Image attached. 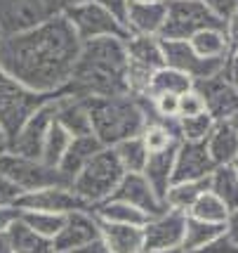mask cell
<instances>
[{
  "label": "cell",
  "instance_id": "6da1fadb",
  "mask_svg": "<svg viewBox=\"0 0 238 253\" xmlns=\"http://www.w3.org/2000/svg\"><path fill=\"white\" fill-rule=\"evenodd\" d=\"M80 41L66 17L0 36V69L35 95H59L73 76Z\"/></svg>",
  "mask_w": 238,
  "mask_h": 253
},
{
  "label": "cell",
  "instance_id": "7a4b0ae2",
  "mask_svg": "<svg viewBox=\"0 0 238 253\" xmlns=\"http://www.w3.org/2000/svg\"><path fill=\"white\" fill-rule=\"evenodd\" d=\"M128 41V38H125ZM123 38H97L80 45L73 76L64 92L80 99L130 95L125 83L128 52Z\"/></svg>",
  "mask_w": 238,
  "mask_h": 253
},
{
  "label": "cell",
  "instance_id": "3957f363",
  "mask_svg": "<svg viewBox=\"0 0 238 253\" xmlns=\"http://www.w3.org/2000/svg\"><path fill=\"white\" fill-rule=\"evenodd\" d=\"M83 102L87 107L92 135L102 147H116L123 140L137 137L149 123L151 102L144 97L120 95V97H90Z\"/></svg>",
  "mask_w": 238,
  "mask_h": 253
},
{
  "label": "cell",
  "instance_id": "277c9868",
  "mask_svg": "<svg viewBox=\"0 0 238 253\" xmlns=\"http://www.w3.org/2000/svg\"><path fill=\"white\" fill-rule=\"evenodd\" d=\"M125 175L123 166H120L118 156L111 147H104L102 152L92 156V161L71 180V192L76 194L87 209L97 206L102 201L111 199V194L116 192L120 185V180Z\"/></svg>",
  "mask_w": 238,
  "mask_h": 253
},
{
  "label": "cell",
  "instance_id": "5b68a950",
  "mask_svg": "<svg viewBox=\"0 0 238 253\" xmlns=\"http://www.w3.org/2000/svg\"><path fill=\"white\" fill-rule=\"evenodd\" d=\"M80 0H0V36L31 31L40 24L64 17Z\"/></svg>",
  "mask_w": 238,
  "mask_h": 253
},
{
  "label": "cell",
  "instance_id": "8992f818",
  "mask_svg": "<svg viewBox=\"0 0 238 253\" xmlns=\"http://www.w3.org/2000/svg\"><path fill=\"white\" fill-rule=\"evenodd\" d=\"M165 24L161 41H189L191 36L205 29H224V22L217 19L201 0H165Z\"/></svg>",
  "mask_w": 238,
  "mask_h": 253
},
{
  "label": "cell",
  "instance_id": "52a82bcc",
  "mask_svg": "<svg viewBox=\"0 0 238 253\" xmlns=\"http://www.w3.org/2000/svg\"><path fill=\"white\" fill-rule=\"evenodd\" d=\"M50 97L54 95H35L26 90L0 69V130L7 137V144L24 126V121Z\"/></svg>",
  "mask_w": 238,
  "mask_h": 253
},
{
  "label": "cell",
  "instance_id": "ba28073f",
  "mask_svg": "<svg viewBox=\"0 0 238 253\" xmlns=\"http://www.w3.org/2000/svg\"><path fill=\"white\" fill-rule=\"evenodd\" d=\"M0 175L7 177L22 194L45 187H57V185H68V180L57 168L43 164L40 159L19 156L14 152L0 154Z\"/></svg>",
  "mask_w": 238,
  "mask_h": 253
},
{
  "label": "cell",
  "instance_id": "9c48e42d",
  "mask_svg": "<svg viewBox=\"0 0 238 253\" xmlns=\"http://www.w3.org/2000/svg\"><path fill=\"white\" fill-rule=\"evenodd\" d=\"M71 29L76 31L78 41H97V38H130V31L125 29V24H120L108 10L92 0H80L73 7H68L64 14Z\"/></svg>",
  "mask_w": 238,
  "mask_h": 253
},
{
  "label": "cell",
  "instance_id": "30bf717a",
  "mask_svg": "<svg viewBox=\"0 0 238 253\" xmlns=\"http://www.w3.org/2000/svg\"><path fill=\"white\" fill-rule=\"evenodd\" d=\"M54 111H57V95L50 97L45 104H40L24 121V126L17 130V135L7 144V152H14L19 156H29V159H40L45 135L50 130V126L54 123Z\"/></svg>",
  "mask_w": 238,
  "mask_h": 253
},
{
  "label": "cell",
  "instance_id": "8fae6325",
  "mask_svg": "<svg viewBox=\"0 0 238 253\" xmlns=\"http://www.w3.org/2000/svg\"><path fill=\"white\" fill-rule=\"evenodd\" d=\"M194 90L205 102V114L215 123L238 121V85H234L224 74L205 81H196Z\"/></svg>",
  "mask_w": 238,
  "mask_h": 253
},
{
  "label": "cell",
  "instance_id": "7c38bea8",
  "mask_svg": "<svg viewBox=\"0 0 238 253\" xmlns=\"http://www.w3.org/2000/svg\"><path fill=\"white\" fill-rule=\"evenodd\" d=\"M161 47L165 66L189 76L194 83L212 78L217 74H224L227 59H201L186 41H161Z\"/></svg>",
  "mask_w": 238,
  "mask_h": 253
},
{
  "label": "cell",
  "instance_id": "4fadbf2b",
  "mask_svg": "<svg viewBox=\"0 0 238 253\" xmlns=\"http://www.w3.org/2000/svg\"><path fill=\"white\" fill-rule=\"evenodd\" d=\"M186 215L179 211H163L161 215L149 218L141 227L144 232V253L168 251V249H182L184 239Z\"/></svg>",
  "mask_w": 238,
  "mask_h": 253
},
{
  "label": "cell",
  "instance_id": "5bb4252c",
  "mask_svg": "<svg viewBox=\"0 0 238 253\" xmlns=\"http://www.w3.org/2000/svg\"><path fill=\"white\" fill-rule=\"evenodd\" d=\"M17 211H38V213H54V215H68L73 211H90L80 199L71 192L68 185L45 187L35 192H26L17 201Z\"/></svg>",
  "mask_w": 238,
  "mask_h": 253
},
{
  "label": "cell",
  "instance_id": "9a60e30c",
  "mask_svg": "<svg viewBox=\"0 0 238 253\" xmlns=\"http://www.w3.org/2000/svg\"><path fill=\"white\" fill-rule=\"evenodd\" d=\"M95 239H99L97 218L90 211H73L64 218L59 234L52 239L54 253H76Z\"/></svg>",
  "mask_w": 238,
  "mask_h": 253
},
{
  "label": "cell",
  "instance_id": "2e32d148",
  "mask_svg": "<svg viewBox=\"0 0 238 253\" xmlns=\"http://www.w3.org/2000/svg\"><path fill=\"white\" fill-rule=\"evenodd\" d=\"M215 164L207 156L205 142H179L174 152L172 182H201L207 180Z\"/></svg>",
  "mask_w": 238,
  "mask_h": 253
},
{
  "label": "cell",
  "instance_id": "e0dca14e",
  "mask_svg": "<svg viewBox=\"0 0 238 253\" xmlns=\"http://www.w3.org/2000/svg\"><path fill=\"white\" fill-rule=\"evenodd\" d=\"M111 199L130 204L132 209L141 211L146 218H156V215H161L163 211H168L163 199L153 192V187L146 182V177L141 173H125L120 185L116 187V192L111 194Z\"/></svg>",
  "mask_w": 238,
  "mask_h": 253
},
{
  "label": "cell",
  "instance_id": "ac0fdd59",
  "mask_svg": "<svg viewBox=\"0 0 238 253\" xmlns=\"http://www.w3.org/2000/svg\"><path fill=\"white\" fill-rule=\"evenodd\" d=\"M165 12L168 5L163 2H130L128 5V17H125V29L130 36H161L163 24H165Z\"/></svg>",
  "mask_w": 238,
  "mask_h": 253
},
{
  "label": "cell",
  "instance_id": "d6986e66",
  "mask_svg": "<svg viewBox=\"0 0 238 253\" xmlns=\"http://www.w3.org/2000/svg\"><path fill=\"white\" fill-rule=\"evenodd\" d=\"M54 121L59 123L71 137H80V135H92L90 128V116H87V107L80 97H73L68 92H59L57 95V111H54Z\"/></svg>",
  "mask_w": 238,
  "mask_h": 253
},
{
  "label": "cell",
  "instance_id": "ffe728a7",
  "mask_svg": "<svg viewBox=\"0 0 238 253\" xmlns=\"http://www.w3.org/2000/svg\"><path fill=\"white\" fill-rule=\"evenodd\" d=\"M205 149L210 161L217 166H231L238 156V132L234 123H215L205 137Z\"/></svg>",
  "mask_w": 238,
  "mask_h": 253
},
{
  "label": "cell",
  "instance_id": "44dd1931",
  "mask_svg": "<svg viewBox=\"0 0 238 253\" xmlns=\"http://www.w3.org/2000/svg\"><path fill=\"white\" fill-rule=\"evenodd\" d=\"M104 147L99 144V140L95 135H80V137H73L71 144H68V149H66V154L62 156V161L57 166V170L62 173V175L68 180V185H71V180L85 168L90 161H92V156L102 152Z\"/></svg>",
  "mask_w": 238,
  "mask_h": 253
},
{
  "label": "cell",
  "instance_id": "7402d4cb",
  "mask_svg": "<svg viewBox=\"0 0 238 253\" xmlns=\"http://www.w3.org/2000/svg\"><path fill=\"white\" fill-rule=\"evenodd\" d=\"M99 222V220H97ZM99 237L111 253H144V232L135 225L99 222Z\"/></svg>",
  "mask_w": 238,
  "mask_h": 253
},
{
  "label": "cell",
  "instance_id": "603a6c76",
  "mask_svg": "<svg viewBox=\"0 0 238 253\" xmlns=\"http://www.w3.org/2000/svg\"><path fill=\"white\" fill-rule=\"evenodd\" d=\"M125 52H128V64L132 66H139L146 71H156L165 66L161 38L156 36H130L125 41Z\"/></svg>",
  "mask_w": 238,
  "mask_h": 253
},
{
  "label": "cell",
  "instance_id": "cb8c5ba5",
  "mask_svg": "<svg viewBox=\"0 0 238 253\" xmlns=\"http://www.w3.org/2000/svg\"><path fill=\"white\" fill-rule=\"evenodd\" d=\"M5 232H7V239H10L12 253H54L52 239L33 232L19 215H14V220L7 225Z\"/></svg>",
  "mask_w": 238,
  "mask_h": 253
},
{
  "label": "cell",
  "instance_id": "d4e9b609",
  "mask_svg": "<svg viewBox=\"0 0 238 253\" xmlns=\"http://www.w3.org/2000/svg\"><path fill=\"white\" fill-rule=\"evenodd\" d=\"M177 147H179V144H177ZM177 147L149 154L146 164H144V170H141V175L146 177V182L151 185L153 192H156L161 199L165 197L168 187L172 185V164H174V152H177Z\"/></svg>",
  "mask_w": 238,
  "mask_h": 253
},
{
  "label": "cell",
  "instance_id": "484cf974",
  "mask_svg": "<svg viewBox=\"0 0 238 253\" xmlns=\"http://www.w3.org/2000/svg\"><path fill=\"white\" fill-rule=\"evenodd\" d=\"M194 88V81L184 74H179V71H174L170 66H161V69H156L151 74V81H149V88L144 92V99H156L161 97V95H182L186 90Z\"/></svg>",
  "mask_w": 238,
  "mask_h": 253
},
{
  "label": "cell",
  "instance_id": "4316f807",
  "mask_svg": "<svg viewBox=\"0 0 238 253\" xmlns=\"http://www.w3.org/2000/svg\"><path fill=\"white\" fill-rule=\"evenodd\" d=\"M90 213L97 218L99 222H111V225H135V227H144L146 225V215L141 211L132 209L130 204L118 201V199H106L97 206H92Z\"/></svg>",
  "mask_w": 238,
  "mask_h": 253
},
{
  "label": "cell",
  "instance_id": "83f0119b",
  "mask_svg": "<svg viewBox=\"0 0 238 253\" xmlns=\"http://www.w3.org/2000/svg\"><path fill=\"white\" fill-rule=\"evenodd\" d=\"M207 189L231 211L238 209V175L231 166H217L207 177Z\"/></svg>",
  "mask_w": 238,
  "mask_h": 253
},
{
  "label": "cell",
  "instance_id": "f1b7e54d",
  "mask_svg": "<svg viewBox=\"0 0 238 253\" xmlns=\"http://www.w3.org/2000/svg\"><path fill=\"white\" fill-rule=\"evenodd\" d=\"M186 43L191 45L201 59H227L229 57V41L224 29H205L191 36Z\"/></svg>",
  "mask_w": 238,
  "mask_h": 253
},
{
  "label": "cell",
  "instance_id": "f546056e",
  "mask_svg": "<svg viewBox=\"0 0 238 253\" xmlns=\"http://www.w3.org/2000/svg\"><path fill=\"white\" fill-rule=\"evenodd\" d=\"M205 189H207V180H201V182H172L168 187V192H165V197H163V204H165L168 211H179V213L186 215L191 204Z\"/></svg>",
  "mask_w": 238,
  "mask_h": 253
},
{
  "label": "cell",
  "instance_id": "4dcf8cb0",
  "mask_svg": "<svg viewBox=\"0 0 238 253\" xmlns=\"http://www.w3.org/2000/svg\"><path fill=\"white\" fill-rule=\"evenodd\" d=\"M186 215L194 218V220L210 222V225H224L229 218V209L210 189H205V192L191 204V209L186 211Z\"/></svg>",
  "mask_w": 238,
  "mask_h": 253
},
{
  "label": "cell",
  "instance_id": "1f68e13d",
  "mask_svg": "<svg viewBox=\"0 0 238 253\" xmlns=\"http://www.w3.org/2000/svg\"><path fill=\"white\" fill-rule=\"evenodd\" d=\"M224 232V225H210L203 220H194L186 215L184 225V239H182V251L184 253H196L198 249H203L205 244H210L215 237H219Z\"/></svg>",
  "mask_w": 238,
  "mask_h": 253
},
{
  "label": "cell",
  "instance_id": "d6a6232c",
  "mask_svg": "<svg viewBox=\"0 0 238 253\" xmlns=\"http://www.w3.org/2000/svg\"><path fill=\"white\" fill-rule=\"evenodd\" d=\"M111 149L116 152V156H118V161L125 173H141V170H144V164H146V159H149V152H146L144 140H141L139 135H137V137H130V140H123V142H118L116 147H111Z\"/></svg>",
  "mask_w": 238,
  "mask_h": 253
},
{
  "label": "cell",
  "instance_id": "836d02e7",
  "mask_svg": "<svg viewBox=\"0 0 238 253\" xmlns=\"http://www.w3.org/2000/svg\"><path fill=\"white\" fill-rule=\"evenodd\" d=\"M71 140H73V137H71V135L59 126V123L54 121L52 126H50L47 135H45L43 152H40V161L47 164V166H52V168H57L59 161H62V156L66 154V149H68Z\"/></svg>",
  "mask_w": 238,
  "mask_h": 253
},
{
  "label": "cell",
  "instance_id": "e575fe53",
  "mask_svg": "<svg viewBox=\"0 0 238 253\" xmlns=\"http://www.w3.org/2000/svg\"><path fill=\"white\" fill-rule=\"evenodd\" d=\"M17 215L22 218L33 232L43 234L47 239H54L62 225H64L66 215H54V213H38V211H17Z\"/></svg>",
  "mask_w": 238,
  "mask_h": 253
},
{
  "label": "cell",
  "instance_id": "d590c367",
  "mask_svg": "<svg viewBox=\"0 0 238 253\" xmlns=\"http://www.w3.org/2000/svg\"><path fill=\"white\" fill-rule=\"evenodd\" d=\"M212 126H215V121L207 114L191 116V119H179V137H182V142H205Z\"/></svg>",
  "mask_w": 238,
  "mask_h": 253
},
{
  "label": "cell",
  "instance_id": "8d00e7d4",
  "mask_svg": "<svg viewBox=\"0 0 238 253\" xmlns=\"http://www.w3.org/2000/svg\"><path fill=\"white\" fill-rule=\"evenodd\" d=\"M201 114H205V102L194 88L177 97V119H191V116H201Z\"/></svg>",
  "mask_w": 238,
  "mask_h": 253
},
{
  "label": "cell",
  "instance_id": "74e56055",
  "mask_svg": "<svg viewBox=\"0 0 238 253\" xmlns=\"http://www.w3.org/2000/svg\"><path fill=\"white\" fill-rule=\"evenodd\" d=\"M201 2L222 22H227L229 17L234 14V10L238 7V0H201Z\"/></svg>",
  "mask_w": 238,
  "mask_h": 253
},
{
  "label": "cell",
  "instance_id": "f35d334b",
  "mask_svg": "<svg viewBox=\"0 0 238 253\" xmlns=\"http://www.w3.org/2000/svg\"><path fill=\"white\" fill-rule=\"evenodd\" d=\"M19 197H22V192L14 187L7 177L0 175V209H14L17 201H19Z\"/></svg>",
  "mask_w": 238,
  "mask_h": 253
},
{
  "label": "cell",
  "instance_id": "ab89813d",
  "mask_svg": "<svg viewBox=\"0 0 238 253\" xmlns=\"http://www.w3.org/2000/svg\"><path fill=\"white\" fill-rule=\"evenodd\" d=\"M196 253H238V246L231 239H229L227 234L222 232L219 237H215L210 244H205L203 249H198Z\"/></svg>",
  "mask_w": 238,
  "mask_h": 253
},
{
  "label": "cell",
  "instance_id": "60d3db41",
  "mask_svg": "<svg viewBox=\"0 0 238 253\" xmlns=\"http://www.w3.org/2000/svg\"><path fill=\"white\" fill-rule=\"evenodd\" d=\"M92 2L102 5V7L111 12L120 24H125V17H128V0H92Z\"/></svg>",
  "mask_w": 238,
  "mask_h": 253
},
{
  "label": "cell",
  "instance_id": "b9f144b4",
  "mask_svg": "<svg viewBox=\"0 0 238 253\" xmlns=\"http://www.w3.org/2000/svg\"><path fill=\"white\" fill-rule=\"evenodd\" d=\"M224 33H227V41H229V52H236L238 50V7L224 22Z\"/></svg>",
  "mask_w": 238,
  "mask_h": 253
},
{
  "label": "cell",
  "instance_id": "7bdbcfd3",
  "mask_svg": "<svg viewBox=\"0 0 238 253\" xmlns=\"http://www.w3.org/2000/svg\"><path fill=\"white\" fill-rule=\"evenodd\" d=\"M224 234H227L229 239L238 246V209L229 213L227 222H224Z\"/></svg>",
  "mask_w": 238,
  "mask_h": 253
},
{
  "label": "cell",
  "instance_id": "ee69618b",
  "mask_svg": "<svg viewBox=\"0 0 238 253\" xmlns=\"http://www.w3.org/2000/svg\"><path fill=\"white\" fill-rule=\"evenodd\" d=\"M224 76H227L234 85H238V50L236 52H229L227 66H224Z\"/></svg>",
  "mask_w": 238,
  "mask_h": 253
},
{
  "label": "cell",
  "instance_id": "f6af8a7d",
  "mask_svg": "<svg viewBox=\"0 0 238 253\" xmlns=\"http://www.w3.org/2000/svg\"><path fill=\"white\" fill-rule=\"evenodd\" d=\"M76 253H111V251H108V246L104 244V239L99 237V239H95V242H90L87 246H83V249H78Z\"/></svg>",
  "mask_w": 238,
  "mask_h": 253
},
{
  "label": "cell",
  "instance_id": "bcb514c9",
  "mask_svg": "<svg viewBox=\"0 0 238 253\" xmlns=\"http://www.w3.org/2000/svg\"><path fill=\"white\" fill-rule=\"evenodd\" d=\"M14 215H17L14 209H0V232L7 230V225L14 220Z\"/></svg>",
  "mask_w": 238,
  "mask_h": 253
},
{
  "label": "cell",
  "instance_id": "7dc6e473",
  "mask_svg": "<svg viewBox=\"0 0 238 253\" xmlns=\"http://www.w3.org/2000/svg\"><path fill=\"white\" fill-rule=\"evenodd\" d=\"M0 253H12L10 239H7V232H5V230L0 232Z\"/></svg>",
  "mask_w": 238,
  "mask_h": 253
},
{
  "label": "cell",
  "instance_id": "c3c4849f",
  "mask_svg": "<svg viewBox=\"0 0 238 253\" xmlns=\"http://www.w3.org/2000/svg\"><path fill=\"white\" fill-rule=\"evenodd\" d=\"M5 152H7V137L0 130V154H5Z\"/></svg>",
  "mask_w": 238,
  "mask_h": 253
},
{
  "label": "cell",
  "instance_id": "681fc988",
  "mask_svg": "<svg viewBox=\"0 0 238 253\" xmlns=\"http://www.w3.org/2000/svg\"><path fill=\"white\" fill-rule=\"evenodd\" d=\"M153 253H184L182 249H168V251H153Z\"/></svg>",
  "mask_w": 238,
  "mask_h": 253
},
{
  "label": "cell",
  "instance_id": "f907efd6",
  "mask_svg": "<svg viewBox=\"0 0 238 253\" xmlns=\"http://www.w3.org/2000/svg\"><path fill=\"white\" fill-rule=\"evenodd\" d=\"M130 2H163V0H128V5Z\"/></svg>",
  "mask_w": 238,
  "mask_h": 253
},
{
  "label": "cell",
  "instance_id": "816d5d0a",
  "mask_svg": "<svg viewBox=\"0 0 238 253\" xmlns=\"http://www.w3.org/2000/svg\"><path fill=\"white\" fill-rule=\"evenodd\" d=\"M231 168L236 170V175H238V156H236V159H234V164H231Z\"/></svg>",
  "mask_w": 238,
  "mask_h": 253
},
{
  "label": "cell",
  "instance_id": "f5cc1de1",
  "mask_svg": "<svg viewBox=\"0 0 238 253\" xmlns=\"http://www.w3.org/2000/svg\"><path fill=\"white\" fill-rule=\"evenodd\" d=\"M234 128H236V132H238V121H234Z\"/></svg>",
  "mask_w": 238,
  "mask_h": 253
}]
</instances>
